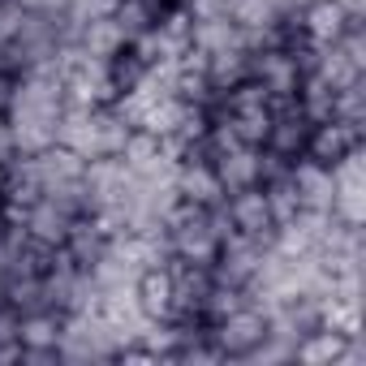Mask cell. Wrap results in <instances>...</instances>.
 I'll return each instance as SVG.
<instances>
[{
	"instance_id": "cell-21",
	"label": "cell",
	"mask_w": 366,
	"mask_h": 366,
	"mask_svg": "<svg viewBox=\"0 0 366 366\" xmlns=\"http://www.w3.org/2000/svg\"><path fill=\"white\" fill-rule=\"evenodd\" d=\"M349 18H366V0H340Z\"/></svg>"
},
{
	"instance_id": "cell-17",
	"label": "cell",
	"mask_w": 366,
	"mask_h": 366,
	"mask_svg": "<svg viewBox=\"0 0 366 366\" xmlns=\"http://www.w3.org/2000/svg\"><path fill=\"white\" fill-rule=\"evenodd\" d=\"M263 194H267V207H272V220H276V224H289V220L302 212V199H297V190H293V181H289V177L267 181Z\"/></svg>"
},
{
	"instance_id": "cell-12",
	"label": "cell",
	"mask_w": 366,
	"mask_h": 366,
	"mask_svg": "<svg viewBox=\"0 0 366 366\" xmlns=\"http://www.w3.org/2000/svg\"><path fill=\"white\" fill-rule=\"evenodd\" d=\"M216 177H220V186L224 194H237L246 186H259V147H237L229 155H216L212 159Z\"/></svg>"
},
{
	"instance_id": "cell-9",
	"label": "cell",
	"mask_w": 366,
	"mask_h": 366,
	"mask_svg": "<svg viewBox=\"0 0 366 366\" xmlns=\"http://www.w3.org/2000/svg\"><path fill=\"white\" fill-rule=\"evenodd\" d=\"M69 224H74V216H69L61 203L44 199V194H39V199L26 207V216H22L26 237H31V242H39V246H52V250H61V246H65Z\"/></svg>"
},
{
	"instance_id": "cell-1",
	"label": "cell",
	"mask_w": 366,
	"mask_h": 366,
	"mask_svg": "<svg viewBox=\"0 0 366 366\" xmlns=\"http://www.w3.org/2000/svg\"><path fill=\"white\" fill-rule=\"evenodd\" d=\"M263 340H267V315L250 302L242 310L224 315L220 323H212V345L220 349L224 362H246Z\"/></svg>"
},
{
	"instance_id": "cell-10",
	"label": "cell",
	"mask_w": 366,
	"mask_h": 366,
	"mask_svg": "<svg viewBox=\"0 0 366 366\" xmlns=\"http://www.w3.org/2000/svg\"><path fill=\"white\" fill-rule=\"evenodd\" d=\"M134 297L147 319H172V272L168 263H151L134 276Z\"/></svg>"
},
{
	"instance_id": "cell-20",
	"label": "cell",
	"mask_w": 366,
	"mask_h": 366,
	"mask_svg": "<svg viewBox=\"0 0 366 366\" xmlns=\"http://www.w3.org/2000/svg\"><path fill=\"white\" fill-rule=\"evenodd\" d=\"M26 22V5L22 0H0V44H9Z\"/></svg>"
},
{
	"instance_id": "cell-11",
	"label": "cell",
	"mask_w": 366,
	"mask_h": 366,
	"mask_svg": "<svg viewBox=\"0 0 366 366\" xmlns=\"http://www.w3.org/2000/svg\"><path fill=\"white\" fill-rule=\"evenodd\" d=\"M349 349V336L336 327H310L293 340V362L297 366H340Z\"/></svg>"
},
{
	"instance_id": "cell-7",
	"label": "cell",
	"mask_w": 366,
	"mask_h": 366,
	"mask_svg": "<svg viewBox=\"0 0 366 366\" xmlns=\"http://www.w3.org/2000/svg\"><path fill=\"white\" fill-rule=\"evenodd\" d=\"M289 181H293L302 207H310V212H332L336 181H332V168H327V164H315V159L297 155V159L289 164Z\"/></svg>"
},
{
	"instance_id": "cell-14",
	"label": "cell",
	"mask_w": 366,
	"mask_h": 366,
	"mask_svg": "<svg viewBox=\"0 0 366 366\" xmlns=\"http://www.w3.org/2000/svg\"><path fill=\"white\" fill-rule=\"evenodd\" d=\"M207 78H212L216 95H224L233 82L250 78V52H246L242 44H237V48H220V52H212V56H207Z\"/></svg>"
},
{
	"instance_id": "cell-6",
	"label": "cell",
	"mask_w": 366,
	"mask_h": 366,
	"mask_svg": "<svg viewBox=\"0 0 366 366\" xmlns=\"http://www.w3.org/2000/svg\"><path fill=\"white\" fill-rule=\"evenodd\" d=\"M250 78H259L272 99H297L302 69L289 48H263V52H250Z\"/></svg>"
},
{
	"instance_id": "cell-13",
	"label": "cell",
	"mask_w": 366,
	"mask_h": 366,
	"mask_svg": "<svg viewBox=\"0 0 366 366\" xmlns=\"http://www.w3.org/2000/svg\"><path fill=\"white\" fill-rule=\"evenodd\" d=\"M125 44H129V35L117 26V18H112V14H108V18H91V22L78 31V48H82L86 56H99V61L117 56Z\"/></svg>"
},
{
	"instance_id": "cell-15",
	"label": "cell",
	"mask_w": 366,
	"mask_h": 366,
	"mask_svg": "<svg viewBox=\"0 0 366 366\" xmlns=\"http://www.w3.org/2000/svg\"><path fill=\"white\" fill-rule=\"evenodd\" d=\"M315 74H319V78H323V82H327L332 91H345V86H353L357 78H366L362 69H353V65H349V56H345V52H340L336 44H323V48H319Z\"/></svg>"
},
{
	"instance_id": "cell-5",
	"label": "cell",
	"mask_w": 366,
	"mask_h": 366,
	"mask_svg": "<svg viewBox=\"0 0 366 366\" xmlns=\"http://www.w3.org/2000/svg\"><path fill=\"white\" fill-rule=\"evenodd\" d=\"M31 168H35V181H39V194H56L65 186H78L82 172H86V159L65 147V142H52L44 147L39 155H31Z\"/></svg>"
},
{
	"instance_id": "cell-3",
	"label": "cell",
	"mask_w": 366,
	"mask_h": 366,
	"mask_svg": "<svg viewBox=\"0 0 366 366\" xmlns=\"http://www.w3.org/2000/svg\"><path fill=\"white\" fill-rule=\"evenodd\" d=\"M224 212H229V224H233V233H242V237H254L263 250H272L276 220H272V207H267V194H263V186H246V190L229 194V199H224Z\"/></svg>"
},
{
	"instance_id": "cell-19",
	"label": "cell",
	"mask_w": 366,
	"mask_h": 366,
	"mask_svg": "<svg viewBox=\"0 0 366 366\" xmlns=\"http://www.w3.org/2000/svg\"><path fill=\"white\" fill-rule=\"evenodd\" d=\"M237 138L246 147H263L267 142V129H272V108H250V112H229Z\"/></svg>"
},
{
	"instance_id": "cell-2",
	"label": "cell",
	"mask_w": 366,
	"mask_h": 366,
	"mask_svg": "<svg viewBox=\"0 0 366 366\" xmlns=\"http://www.w3.org/2000/svg\"><path fill=\"white\" fill-rule=\"evenodd\" d=\"M61 336H65V310L39 306L18 315V340H22L18 362H61Z\"/></svg>"
},
{
	"instance_id": "cell-18",
	"label": "cell",
	"mask_w": 366,
	"mask_h": 366,
	"mask_svg": "<svg viewBox=\"0 0 366 366\" xmlns=\"http://www.w3.org/2000/svg\"><path fill=\"white\" fill-rule=\"evenodd\" d=\"M220 99H224L229 112H250V108H267V104H272V95L263 91L259 78H242V82H233Z\"/></svg>"
},
{
	"instance_id": "cell-16",
	"label": "cell",
	"mask_w": 366,
	"mask_h": 366,
	"mask_svg": "<svg viewBox=\"0 0 366 366\" xmlns=\"http://www.w3.org/2000/svg\"><path fill=\"white\" fill-rule=\"evenodd\" d=\"M332 216L349 229L366 224V181H349V186H336L332 194Z\"/></svg>"
},
{
	"instance_id": "cell-4",
	"label": "cell",
	"mask_w": 366,
	"mask_h": 366,
	"mask_svg": "<svg viewBox=\"0 0 366 366\" xmlns=\"http://www.w3.org/2000/svg\"><path fill=\"white\" fill-rule=\"evenodd\" d=\"M362 138H366V125H353V121H340V117H327V121H319V125H310V134H306V159H315V164H336L345 151H353V147H362Z\"/></svg>"
},
{
	"instance_id": "cell-8",
	"label": "cell",
	"mask_w": 366,
	"mask_h": 366,
	"mask_svg": "<svg viewBox=\"0 0 366 366\" xmlns=\"http://www.w3.org/2000/svg\"><path fill=\"white\" fill-rule=\"evenodd\" d=\"M349 22H353V18L345 14L340 0H306V5L297 9V31H302L310 44H336Z\"/></svg>"
}]
</instances>
